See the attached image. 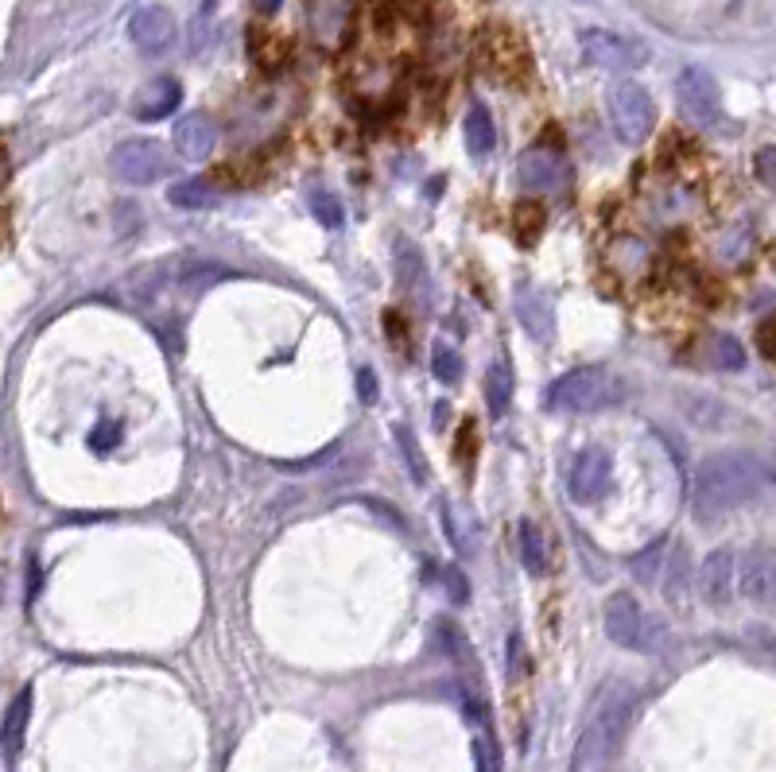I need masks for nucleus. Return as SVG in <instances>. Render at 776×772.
Masks as SVG:
<instances>
[{
    "instance_id": "nucleus-1",
    "label": "nucleus",
    "mask_w": 776,
    "mask_h": 772,
    "mask_svg": "<svg viewBox=\"0 0 776 772\" xmlns=\"http://www.w3.org/2000/svg\"><path fill=\"white\" fill-rule=\"evenodd\" d=\"M776 489V458L757 451H718L699 462L691 486L695 520H723L746 505H757Z\"/></svg>"
},
{
    "instance_id": "nucleus-2",
    "label": "nucleus",
    "mask_w": 776,
    "mask_h": 772,
    "mask_svg": "<svg viewBox=\"0 0 776 772\" xmlns=\"http://www.w3.org/2000/svg\"><path fill=\"white\" fill-rule=\"evenodd\" d=\"M629 714H633L629 684H606V691L590 707L579 742H575L571 772H614V757L625 737V726H629Z\"/></svg>"
},
{
    "instance_id": "nucleus-3",
    "label": "nucleus",
    "mask_w": 776,
    "mask_h": 772,
    "mask_svg": "<svg viewBox=\"0 0 776 772\" xmlns=\"http://www.w3.org/2000/svg\"><path fill=\"white\" fill-rule=\"evenodd\" d=\"M621 381L606 369H571L544 392V404L555 412H602L621 400Z\"/></svg>"
},
{
    "instance_id": "nucleus-4",
    "label": "nucleus",
    "mask_w": 776,
    "mask_h": 772,
    "mask_svg": "<svg viewBox=\"0 0 776 772\" xmlns=\"http://www.w3.org/2000/svg\"><path fill=\"white\" fill-rule=\"evenodd\" d=\"M478 59H482L485 74H493L497 82H509V86H520L532 74L528 44L509 27H485L478 36Z\"/></svg>"
},
{
    "instance_id": "nucleus-5",
    "label": "nucleus",
    "mask_w": 776,
    "mask_h": 772,
    "mask_svg": "<svg viewBox=\"0 0 776 772\" xmlns=\"http://www.w3.org/2000/svg\"><path fill=\"white\" fill-rule=\"evenodd\" d=\"M609 125L625 144L649 140L652 125H656V106H652L649 89L637 82H621L609 89Z\"/></svg>"
},
{
    "instance_id": "nucleus-6",
    "label": "nucleus",
    "mask_w": 776,
    "mask_h": 772,
    "mask_svg": "<svg viewBox=\"0 0 776 772\" xmlns=\"http://www.w3.org/2000/svg\"><path fill=\"white\" fill-rule=\"evenodd\" d=\"M679 106L699 128L718 125L723 121V89H718L714 74L703 71V66H688L679 74Z\"/></svg>"
},
{
    "instance_id": "nucleus-7",
    "label": "nucleus",
    "mask_w": 776,
    "mask_h": 772,
    "mask_svg": "<svg viewBox=\"0 0 776 772\" xmlns=\"http://www.w3.org/2000/svg\"><path fill=\"white\" fill-rule=\"evenodd\" d=\"M579 47H582V59H587L590 66H599V71H637V66L649 59V51H644L637 39L617 36V32H602V27L587 32Z\"/></svg>"
},
{
    "instance_id": "nucleus-8",
    "label": "nucleus",
    "mask_w": 776,
    "mask_h": 772,
    "mask_svg": "<svg viewBox=\"0 0 776 772\" xmlns=\"http://www.w3.org/2000/svg\"><path fill=\"white\" fill-rule=\"evenodd\" d=\"M738 590L746 602L776 610V548H753L738 563Z\"/></svg>"
},
{
    "instance_id": "nucleus-9",
    "label": "nucleus",
    "mask_w": 776,
    "mask_h": 772,
    "mask_svg": "<svg viewBox=\"0 0 776 772\" xmlns=\"http://www.w3.org/2000/svg\"><path fill=\"white\" fill-rule=\"evenodd\" d=\"M113 168L121 179L144 187V183H156V179L168 175V151L156 140H125V144H116Z\"/></svg>"
},
{
    "instance_id": "nucleus-10",
    "label": "nucleus",
    "mask_w": 776,
    "mask_h": 772,
    "mask_svg": "<svg viewBox=\"0 0 776 772\" xmlns=\"http://www.w3.org/2000/svg\"><path fill=\"white\" fill-rule=\"evenodd\" d=\"M609 481H614V462L602 446H587V451L575 458L571 466V498L590 505V501H602L609 493Z\"/></svg>"
},
{
    "instance_id": "nucleus-11",
    "label": "nucleus",
    "mask_w": 776,
    "mask_h": 772,
    "mask_svg": "<svg viewBox=\"0 0 776 772\" xmlns=\"http://www.w3.org/2000/svg\"><path fill=\"white\" fill-rule=\"evenodd\" d=\"M699 595L714 610H726L738 595V555L730 548L711 551L703 560V575H699Z\"/></svg>"
},
{
    "instance_id": "nucleus-12",
    "label": "nucleus",
    "mask_w": 776,
    "mask_h": 772,
    "mask_svg": "<svg viewBox=\"0 0 776 772\" xmlns=\"http://www.w3.org/2000/svg\"><path fill=\"white\" fill-rule=\"evenodd\" d=\"M606 637L621 648H649V622L633 595H614L606 602Z\"/></svg>"
},
{
    "instance_id": "nucleus-13",
    "label": "nucleus",
    "mask_w": 776,
    "mask_h": 772,
    "mask_svg": "<svg viewBox=\"0 0 776 772\" xmlns=\"http://www.w3.org/2000/svg\"><path fill=\"white\" fill-rule=\"evenodd\" d=\"M128 36H133V44L140 47L144 54H163L171 44H175L178 27H175V16H171L163 4H148V9H140L133 16Z\"/></svg>"
},
{
    "instance_id": "nucleus-14",
    "label": "nucleus",
    "mask_w": 776,
    "mask_h": 772,
    "mask_svg": "<svg viewBox=\"0 0 776 772\" xmlns=\"http://www.w3.org/2000/svg\"><path fill=\"white\" fill-rule=\"evenodd\" d=\"M525 191H535V195H555L559 187H567V163L555 156V151H525V160L517 168Z\"/></svg>"
},
{
    "instance_id": "nucleus-15",
    "label": "nucleus",
    "mask_w": 776,
    "mask_h": 772,
    "mask_svg": "<svg viewBox=\"0 0 776 772\" xmlns=\"http://www.w3.org/2000/svg\"><path fill=\"white\" fill-rule=\"evenodd\" d=\"M214 140H218V128L206 113H187L175 125V148L183 160H206V156L214 151Z\"/></svg>"
},
{
    "instance_id": "nucleus-16",
    "label": "nucleus",
    "mask_w": 776,
    "mask_h": 772,
    "mask_svg": "<svg viewBox=\"0 0 776 772\" xmlns=\"http://www.w3.org/2000/svg\"><path fill=\"white\" fill-rule=\"evenodd\" d=\"M178 98H183V94H178L175 78H156V82H148V86L140 89L133 113L140 117V121H163L168 113H175Z\"/></svg>"
},
{
    "instance_id": "nucleus-17",
    "label": "nucleus",
    "mask_w": 776,
    "mask_h": 772,
    "mask_svg": "<svg viewBox=\"0 0 776 772\" xmlns=\"http://www.w3.org/2000/svg\"><path fill=\"white\" fill-rule=\"evenodd\" d=\"M517 311H520V322L528 327V334L535 342H547L552 338V311H547V299L532 287H520L517 292Z\"/></svg>"
},
{
    "instance_id": "nucleus-18",
    "label": "nucleus",
    "mask_w": 776,
    "mask_h": 772,
    "mask_svg": "<svg viewBox=\"0 0 776 772\" xmlns=\"http://www.w3.org/2000/svg\"><path fill=\"white\" fill-rule=\"evenodd\" d=\"M27 719H32V687H24V691L12 699L9 714H4V753H9V761L20 753V746H24Z\"/></svg>"
},
{
    "instance_id": "nucleus-19",
    "label": "nucleus",
    "mask_w": 776,
    "mask_h": 772,
    "mask_svg": "<svg viewBox=\"0 0 776 772\" xmlns=\"http://www.w3.org/2000/svg\"><path fill=\"white\" fill-rule=\"evenodd\" d=\"M168 203L178 210H210L218 203V191L210 179H183L168 191Z\"/></svg>"
},
{
    "instance_id": "nucleus-20",
    "label": "nucleus",
    "mask_w": 776,
    "mask_h": 772,
    "mask_svg": "<svg viewBox=\"0 0 776 772\" xmlns=\"http://www.w3.org/2000/svg\"><path fill=\"white\" fill-rule=\"evenodd\" d=\"M493 140H497V136H493V117L485 113L482 106H473L470 113H466V148H470V156H478V160L490 156Z\"/></svg>"
},
{
    "instance_id": "nucleus-21",
    "label": "nucleus",
    "mask_w": 776,
    "mask_h": 772,
    "mask_svg": "<svg viewBox=\"0 0 776 772\" xmlns=\"http://www.w3.org/2000/svg\"><path fill=\"white\" fill-rule=\"evenodd\" d=\"M706 362L714 365V369H741L746 365V350H741L738 338L730 334H714L711 342H706Z\"/></svg>"
},
{
    "instance_id": "nucleus-22",
    "label": "nucleus",
    "mask_w": 776,
    "mask_h": 772,
    "mask_svg": "<svg viewBox=\"0 0 776 772\" xmlns=\"http://www.w3.org/2000/svg\"><path fill=\"white\" fill-rule=\"evenodd\" d=\"M485 400H490V412L493 416H505L513 404V377L505 365H493L490 373H485Z\"/></svg>"
},
{
    "instance_id": "nucleus-23",
    "label": "nucleus",
    "mask_w": 776,
    "mask_h": 772,
    "mask_svg": "<svg viewBox=\"0 0 776 772\" xmlns=\"http://www.w3.org/2000/svg\"><path fill=\"white\" fill-rule=\"evenodd\" d=\"M520 560H525V567L532 575H544L547 571V548L535 524H520Z\"/></svg>"
},
{
    "instance_id": "nucleus-24",
    "label": "nucleus",
    "mask_w": 776,
    "mask_h": 772,
    "mask_svg": "<svg viewBox=\"0 0 776 772\" xmlns=\"http://www.w3.org/2000/svg\"><path fill=\"white\" fill-rule=\"evenodd\" d=\"M683 595H688V548L679 543L676 555H672V563H668V583H664V598H668V602H683Z\"/></svg>"
},
{
    "instance_id": "nucleus-25",
    "label": "nucleus",
    "mask_w": 776,
    "mask_h": 772,
    "mask_svg": "<svg viewBox=\"0 0 776 772\" xmlns=\"http://www.w3.org/2000/svg\"><path fill=\"white\" fill-rule=\"evenodd\" d=\"M307 206H311L315 222H322L327 230H338V225H342V203L331 195V191H311Z\"/></svg>"
},
{
    "instance_id": "nucleus-26",
    "label": "nucleus",
    "mask_w": 776,
    "mask_h": 772,
    "mask_svg": "<svg viewBox=\"0 0 776 772\" xmlns=\"http://www.w3.org/2000/svg\"><path fill=\"white\" fill-rule=\"evenodd\" d=\"M396 443H401V451H404V458H408V470H411V478L420 481H428V458H423V451H420V443H416V436H411L408 427H396Z\"/></svg>"
},
{
    "instance_id": "nucleus-27",
    "label": "nucleus",
    "mask_w": 776,
    "mask_h": 772,
    "mask_svg": "<svg viewBox=\"0 0 776 772\" xmlns=\"http://www.w3.org/2000/svg\"><path fill=\"white\" fill-rule=\"evenodd\" d=\"M431 369H435V377L443 384H455L458 377H463V357L451 346H435L431 350Z\"/></svg>"
},
{
    "instance_id": "nucleus-28",
    "label": "nucleus",
    "mask_w": 776,
    "mask_h": 772,
    "mask_svg": "<svg viewBox=\"0 0 776 772\" xmlns=\"http://www.w3.org/2000/svg\"><path fill=\"white\" fill-rule=\"evenodd\" d=\"M753 171H757V179L768 191H776V148H761L753 156Z\"/></svg>"
},
{
    "instance_id": "nucleus-29",
    "label": "nucleus",
    "mask_w": 776,
    "mask_h": 772,
    "mask_svg": "<svg viewBox=\"0 0 776 772\" xmlns=\"http://www.w3.org/2000/svg\"><path fill=\"white\" fill-rule=\"evenodd\" d=\"M656 567H661V543H656L652 551H644V555H637L633 575L641 578V583H652V578H656Z\"/></svg>"
},
{
    "instance_id": "nucleus-30",
    "label": "nucleus",
    "mask_w": 776,
    "mask_h": 772,
    "mask_svg": "<svg viewBox=\"0 0 776 772\" xmlns=\"http://www.w3.org/2000/svg\"><path fill=\"white\" fill-rule=\"evenodd\" d=\"M540 218H544V213L535 210V206H520V210H517V230L525 233L528 241H532L535 233H540Z\"/></svg>"
},
{
    "instance_id": "nucleus-31",
    "label": "nucleus",
    "mask_w": 776,
    "mask_h": 772,
    "mask_svg": "<svg viewBox=\"0 0 776 772\" xmlns=\"http://www.w3.org/2000/svg\"><path fill=\"white\" fill-rule=\"evenodd\" d=\"M113 436H121V424H101L89 439H94L98 451H109V446H113Z\"/></svg>"
},
{
    "instance_id": "nucleus-32",
    "label": "nucleus",
    "mask_w": 776,
    "mask_h": 772,
    "mask_svg": "<svg viewBox=\"0 0 776 772\" xmlns=\"http://www.w3.org/2000/svg\"><path fill=\"white\" fill-rule=\"evenodd\" d=\"M357 396H361V400H373L377 396V373H373V369H361V373H357Z\"/></svg>"
},
{
    "instance_id": "nucleus-33",
    "label": "nucleus",
    "mask_w": 776,
    "mask_h": 772,
    "mask_svg": "<svg viewBox=\"0 0 776 772\" xmlns=\"http://www.w3.org/2000/svg\"><path fill=\"white\" fill-rule=\"evenodd\" d=\"M446 590H451V602H466V578L455 567L446 571Z\"/></svg>"
},
{
    "instance_id": "nucleus-34",
    "label": "nucleus",
    "mask_w": 776,
    "mask_h": 772,
    "mask_svg": "<svg viewBox=\"0 0 776 772\" xmlns=\"http://www.w3.org/2000/svg\"><path fill=\"white\" fill-rule=\"evenodd\" d=\"M761 350H765V357H776V322L761 327Z\"/></svg>"
},
{
    "instance_id": "nucleus-35",
    "label": "nucleus",
    "mask_w": 776,
    "mask_h": 772,
    "mask_svg": "<svg viewBox=\"0 0 776 772\" xmlns=\"http://www.w3.org/2000/svg\"><path fill=\"white\" fill-rule=\"evenodd\" d=\"M473 436H478V431H473V424H466L463 427V443H458V458H463V454L470 458V454H473Z\"/></svg>"
},
{
    "instance_id": "nucleus-36",
    "label": "nucleus",
    "mask_w": 776,
    "mask_h": 772,
    "mask_svg": "<svg viewBox=\"0 0 776 772\" xmlns=\"http://www.w3.org/2000/svg\"><path fill=\"white\" fill-rule=\"evenodd\" d=\"M252 4H257V12H264V16H272V12H276L280 4H284V0H252Z\"/></svg>"
}]
</instances>
